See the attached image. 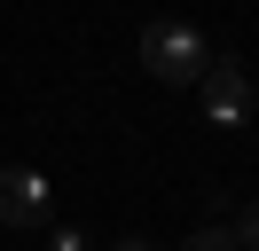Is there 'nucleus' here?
<instances>
[{"label":"nucleus","mask_w":259,"mask_h":251,"mask_svg":"<svg viewBox=\"0 0 259 251\" xmlns=\"http://www.w3.org/2000/svg\"><path fill=\"white\" fill-rule=\"evenodd\" d=\"M212 39L196 24H181V16H157V24H142V71L157 78V87H204L212 71Z\"/></svg>","instance_id":"obj_1"},{"label":"nucleus","mask_w":259,"mask_h":251,"mask_svg":"<svg viewBox=\"0 0 259 251\" xmlns=\"http://www.w3.org/2000/svg\"><path fill=\"white\" fill-rule=\"evenodd\" d=\"M48 220H55V188H48V173L8 165V173H0V228H48Z\"/></svg>","instance_id":"obj_2"},{"label":"nucleus","mask_w":259,"mask_h":251,"mask_svg":"<svg viewBox=\"0 0 259 251\" xmlns=\"http://www.w3.org/2000/svg\"><path fill=\"white\" fill-rule=\"evenodd\" d=\"M251 102H259V94H251V78H243V63H212V71H204V126H251Z\"/></svg>","instance_id":"obj_3"},{"label":"nucleus","mask_w":259,"mask_h":251,"mask_svg":"<svg viewBox=\"0 0 259 251\" xmlns=\"http://www.w3.org/2000/svg\"><path fill=\"white\" fill-rule=\"evenodd\" d=\"M189 251H243V243H236V228H196Z\"/></svg>","instance_id":"obj_4"},{"label":"nucleus","mask_w":259,"mask_h":251,"mask_svg":"<svg viewBox=\"0 0 259 251\" xmlns=\"http://www.w3.org/2000/svg\"><path fill=\"white\" fill-rule=\"evenodd\" d=\"M236 243H243V251H259V204H251V212L236 220Z\"/></svg>","instance_id":"obj_5"},{"label":"nucleus","mask_w":259,"mask_h":251,"mask_svg":"<svg viewBox=\"0 0 259 251\" xmlns=\"http://www.w3.org/2000/svg\"><path fill=\"white\" fill-rule=\"evenodd\" d=\"M55 251H95V243H87L79 228H55Z\"/></svg>","instance_id":"obj_6"},{"label":"nucleus","mask_w":259,"mask_h":251,"mask_svg":"<svg viewBox=\"0 0 259 251\" xmlns=\"http://www.w3.org/2000/svg\"><path fill=\"white\" fill-rule=\"evenodd\" d=\"M118 251H157V243H142V235H134V243H118Z\"/></svg>","instance_id":"obj_7"}]
</instances>
